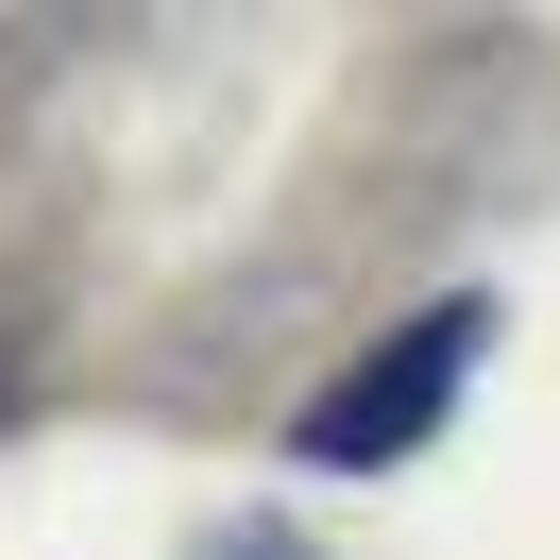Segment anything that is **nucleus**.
<instances>
[{
	"mask_svg": "<svg viewBox=\"0 0 560 560\" xmlns=\"http://www.w3.org/2000/svg\"><path fill=\"white\" fill-rule=\"evenodd\" d=\"M476 357H492V306H476V289H442L424 323H390L357 374H323L306 408H289V476H390V458H424V442H442V408L476 390Z\"/></svg>",
	"mask_w": 560,
	"mask_h": 560,
	"instance_id": "obj_1",
	"label": "nucleus"
}]
</instances>
